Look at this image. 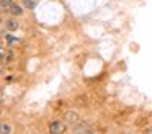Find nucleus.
Masks as SVG:
<instances>
[{"label": "nucleus", "mask_w": 152, "mask_h": 134, "mask_svg": "<svg viewBox=\"0 0 152 134\" xmlns=\"http://www.w3.org/2000/svg\"><path fill=\"white\" fill-rule=\"evenodd\" d=\"M12 5H13L12 0H0V8L4 10V12H10Z\"/></svg>", "instance_id": "obj_2"}, {"label": "nucleus", "mask_w": 152, "mask_h": 134, "mask_svg": "<svg viewBox=\"0 0 152 134\" xmlns=\"http://www.w3.org/2000/svg\"><path fill=\"white\" fill-rule=\"evenodd\" d=\"M2 72H4V64L0 62V74H2Z\"/></svg>", "instance_id": "obj_8"}, {"label": "nucleus", "mask_w": 152, "mask_h": 134, "mask_svg": "<svg viewBox=\"0 0 152 134\" xmlns=\"http://www.w3.org/2000/svg\"><path fill=\"white\" fill-rule=\"evenodd\" d=\"M25 5H26L28 8H33V7H34V2H31V0H25Z\"/></svg>", "instance_id": "obj_7"}, {"label": "nucleus", "mask_w": 152, "mask_h": 134, "mask_svg": "<svg viewBox=\"0 0 152 134\" xmlns=\"http://www.w3.org/2000/svg\"><path fill=\"white\" fill-rule=\"evenodd\" d=\"M10 133H12V127L7 123H0V134H10Z\"/></svg>", "instance_id": "obj_6"}, {"label": "nucleus", "mask_w": 152, "mask_h": 134, "mask_svg": "<svg viewBox=\"0 0 152 134\" xmlns=\"http://www.w3.org/2000/svg\"><path fill=\"white\" fill-rule=\"evenodd\" d=\"M7 28L10 29V31H15V29H18V21H17V20H13V18L8 20V21H7Z\"/></svg>", "instance_id": "obj_5"}, {"label": "nucleus", "mask_w": 152, "mask_h": 134, "mask_svg": "<svg viewBox=\"0 0 152 134\" xmlns=\"http://www.w3.org/2000/svg\"><path fill=\"white\" fill-rule=\"evenodd\" d=\"M67 129L66 123H62V121H53V123L49 124V131L51 134H64Z\"/></svg>", "instance_id": "obj_1"}, {"label": "nucleus", "mask_w": 152, "mask_h": 134, "mask_svg": "<svg viewBox=\"0 0 152 134\" xmlns=\"http://www.w3.org/2000/svg\"><path fill=\"white\" fill-rule=\"evenodd\" d=\"M66 119H67V123L74 124L79 121V118H77V114H72V111H69V113H66Z\"/></svg>", "instance_id": "obj_4"}, {"label": "nucleus", "mask_w": 152, "mask_h": 134, "mask_svg": "<svg viewBox=\"0 0 152 134\" xmlns=\"http://www.w3.org/2000/svg\"><path fill=\"white\" fill-rule=\"evenodd\" d=\"M0 23H2V18H0Z\"/></svg>", "instance_id": "obj_9"}, {"label": "nucleus", "mask_w": 152, "mask_h": 134, "mask_svg": "<svg viewBox=\"0 0 152 134\" xmlns=\"http://www.w3.org/2000/svg\"><path fill=\"white\" fill-rule=\"evenodd\" d=\"M0 111H2V110H0Z\"/></svg>", "instance_id": "obj_10"}, {"label": "nucleus", "mask_w": 152, "mask_h": 134, "mask_svg": "<svg viewBox=\"0 0 152 134\" xmlns=\"http://www.w3.org/2000/svg\"><path fill=\"white\" fill-rule=\"evenodd\" d=\"M10 13L12 15H15V16H18V15H21V13H23V8H21L20 5H12V8H10Z\"/></svg>", "instance_id": "obj_3"}]
</instances>
